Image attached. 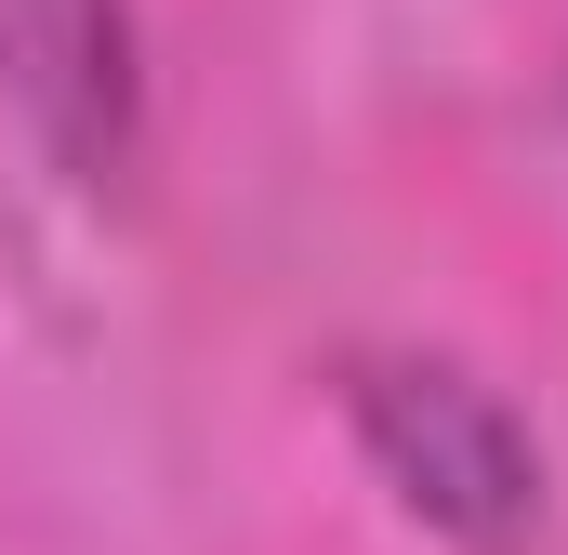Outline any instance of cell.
I'll list each match as a JSON object with an SVG mask.
<instances>
[{
	"label": "cell",
	"mask_w": 568,
	"mask_h": 555,
	"mask_svg": "<svg viewBox=\"0 0 568 555\" xmlns=\"http://www.w3.org/2000/svg\"><path fill=\"white\" fill-rule=\"evenodd\" d=\"M0 107L27 145L80 185H120L145 133V67H133V0H0Z\"/></svg>",
	"instance_id": "7a4b0ae2"
},
{
	"label": "cell",
	"mask_w": 568,
	"mask_h": 555,
	"mask_svg": "<svg viewBox=\"0 0 568 555\" xmlns=\"http://www.w3.org/2000/svg\"><path fill=\"white\" fill-rule=\"evenodd\" d=\"M344 411L371 436V463L397 476V503L436 516L449 543H516L529 529L542 450H529V423L503 411L476 371H449V357H357Z\"/></svg>",
	"instance_id": "6da1fadb"
}]
</instances>
